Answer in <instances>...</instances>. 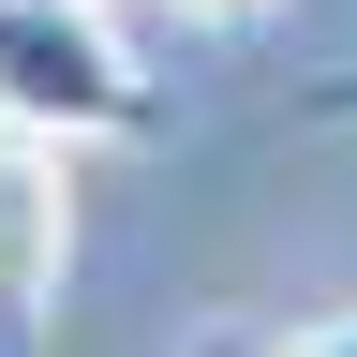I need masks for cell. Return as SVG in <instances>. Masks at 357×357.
<instances>
[{"mask_svg":"<svg viewBox=\"0 0 357 357\" xmlns=\"http://www.w3.org/2000/svg\"><path fill=\"white\" fill-rule=\"evenodd\" d=\"M0 119L60 149H134L164 134V89L119 60L105 0H0Z\"/></svg>","mask_w":357,"mask_h":357,"instance_id":"obj_1","label":"cell"},{"mask_svg":"<svg viewBox=\"0 0 357 357\" xmlns=\"http://www.w3.org/2000/svg\"><path fill=\"white\" fill-rule=\"evenodd\" d=\"M0 357H15V328H0Z\"/></svg>","mask_w":357,"mask_h":357,"instance_id":"obj_6","label":"cell"},{"mask_svg":"<svg viewBox=\"0 0 357 357\" xmlns=\"http://www.w3.org/2000/svg\"><path fill=\"white\" fill-rule=\"evenodd\" d=\"M178 15H194V30H253L268 0H178Z\"/></svg>","mask_w":357,"mask_h":357,"instance_id":"obj_4","label":"cell"},{"mask_svg":"<svg viewBox=\"0 0 357 357\" xmlns=\"http://www.w3.org/2000/svg\"><path fill=\"white\" fill-rule=\"evenodd\" d=\"M298 119H328V134H342V119H357V75H312V89H298Z\"/></svg>","mask_w":357,"mask_h":357,"instance_id":"obj_3","label":"cell"},{"mask_svg":"<svg viewBox=\"0 0 357 357\" xmlns=\"http://www.w3.org/2000/svg\"><path fill=\"white\" fill-rule=\"evenodd\" d=\"M283 357H357V312H342V328H312V342H283Z\"/></svg>","mask_w":357,"mask_h":357,"instance_id":"obj_5","label":"cell"},{"mask_svg":"<svg viewBox=\"0 0 357 357\" xmlns=\"http://www.w3.org/2000/svg\"><path fill=\"white\" fill-rule=\"evenodd\" d=\"M60 253H75V164H60V134L0 119V328H30L60 298Z\"/></svg>","mask_w":357,"mask_h":357,"instance_id":"obj_2","label":"cell"}]
</instances>
